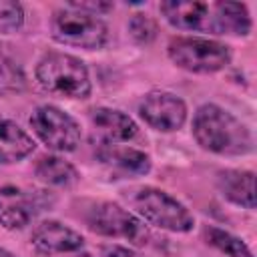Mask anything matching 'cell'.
I'll return each mask as SVG.
<instances>
[{
  "instance_id": "6da1fadb",
  "label": "cell",
  "mask_w": 257,
  "mask_h": 257,
  "mask_svg": "<svg viewBox=\"0 0 257 257\" xmlns=\"http://www.w3.org/2000/svg\"><path fill=\"white\" fill-rule=\"evenodd\" d=\"M193 137L197 145L215 155L239 157L253 151L251 131L229 110L205 102L193 116Z\"/></svg>"
},
{
  "instance_id": "7a4b0ae2",
  "label": "cell",
  "mask_w": 257,
  "mask_h": 257,
  "mask_svg": "<svg viewBox=\"0 0 257 257\" xmlns=\"http://www.w3.org/2000/svg\"><path fill=\"white\" fill-rule=\"evenodd\" d=\"M122 199L143 221L159 229L171 233H189L195 227V217L191 211L163 189L139 185L122 191Z\"/></svg>"
},
{
  "instance_id": "3957f363",
  "label": "cell",
  "mask_w": 257,
  "mask_h": 257,
  "mask_svg": "<svg viewBox=\"0 0 257 257\" xmlns=\"http://www.w3.org/2000/svg\"><path fill=\"white\" fill-rule=\"evenodd\" d=\"M36 80L38 84L56 96L64 98H88L92 90L90 74L86 64L66 52L50 50L42 54L36 64Z\"/></svg>"
},
{
  "instance_id": "277c9868",
  "label": "cell",
  "mask_w": 257,
  "mask_h": 257,
  "mask_svg": "<svg viewBox=\"0 0 257 257\" xmlns=\"http://www.w3.org/2000/svg\"><path fill=\"white\" fill-rule=\"evenodd\" d=\"M167 54L173 64L195 74H213L231 64V48L227 44L201 36L171 38Z\"/></svg>"
},
{
  "instance_id": "5b68a950",
  "label": "cell",
  "mask_w": 257,
  "mask_h": 257,
  "mask_svg": "<svg viewBox=\"0 0 257 257\" xmlns=\"http://www.w3.org/2000/svg\"><path fill=\"white\" fill-rule=\"evenodd\" d=\"M50 34L56 42L86 50L102 48L108 42V26L100 16L70 8H58L50 18Z\"/></svg>"
},
{
  "instance_id": "8992f818",
  "label": "cell",
  "mask_w": 257,
  "mask_h": 257,
  "mask_svg": "<svg viewBox=\"0 0 257 257\" xmlns=\"http://www.w3.org/2000/svg\"><path fill=\"white\" fill-rule=\"evenodd\" d=\"M84 223L96 235L110 239H126L135 245H145L149 239V231L143 225V221L128 209L112 201L90 203V207L84 213Z\"/></svg>"
},
{
  "instance_id": "52a82bcc",
  "label": "cell",
  "mask_w": 257,
  "mask_h": 257,
  "mask_svg": "<svg viewBox=\"0 0 257 257\" xmlns=\"http://www.w3.org/2000/svg\"><path fill=\"white\" fill-rule=\"evenodd\" d=\"M30 126L36 137L56 153H70L80 143L78 122L54 104H40L30 114Z\"/></svg>"
},
{
  "instance_id": "ba28073f",
  "label": "cell",
  "mask_w": 257,
  "mask_h": 257,
  "mask_svg": "<svg viewBox=\"0 0 257 257\" xmlns=\"http://www.w3.org/2000/svg\"><path fill=\"white\" fill-rule=\"evenodd\" d=\"M141 118L155 131L173 133L179 131L187 120V104L173 92L153 90L139 104Z\"/></svg>"
},
{
  "instance_id": "9c48e42d",
  "label": "cell",
  "mask_w": 257,
  "mask_h": 257,
  "mask_svg": "<svg viewBox=\"0 0 257 257\" xmlns=\"http://www.w3.org/2000/svg\"><path fill=\"white\" fill-rule=\"evenodd\" d=\"M88 120L92 126V139H96V143L100 147L126 143L131 139H135L139 133L137 122L128 114H124L116 108L96 106L88 112Z\"/></svg>"
},
{
  "instance_id": "30bf717a",
  "label": "cell",
  "mask_w": 257,
  "mask_h": 257,
  "mask_svg": "<svg viewBox=\"0 0 257 257\" xmlns=\"http://www.w3.org/2000/svg\"><path fill=\"white\" fill-rule=\"evenodd\" d=\"M165 20L179 28L191 32H213L215 34V18L213 6L207 2H183V0H167L159 4Z\"/></svg>"
},
{
  "instance_id": "8fae6325",
  "label": "cell",
  "mask_w": 257,
  "mask_h": 257,
  "mask_svg": "<svg viewBox=\"0 0 257 257\" xmlns=\"http://www.w3.org/2000/svg\"><path fill=\"white\" fill-rule=\"evenodd\" d=\"M30 243L36 251L46 253V255L74 253L84 247V237L56 219H46L32 229Z\"/></svg>"
},
{
  "instance_id": "7c38bea8",
  "label": "cell",
  "mask_w": 257,
  "mask_h": 257,
  "mask_svg": "<svg viewBox=\"0 0 257 257\" xmlns=\"http://www.w3.org/2000/svg\"><path fill=\"white\" fill-rule=\"evenodd\" d=\"M40 211L36 197L20 187H0V225L8 231L24 229Z\"/></svg>"
},
{
  "instance_id": "4fadbf2b",
  "label": "cell",
  "mask_w": 257,
  "mask_h": 257,
  "mask_svg": "<svg viewBox=\"0 0 257 257\" xmlns=\"http://www.w3.org/2000/svg\"><path fill=\"white\" fill-rule=\"evenodd\" d=\"M215 187L223 199L237 207L255 209V173L245 169H225L217 173Z\"/></svg>"
},
{
  "instance_id": "5bb4252c",
  "label": "cell",
  "mask_w": 257,
  "mask_h": 257,
  "mask_svg": "<svg viewBox=\"0 0 257 257\" xmlns=\"http://www.w3.org/2000/svg\"><path fill=\"white\" fill-rule=\"evenodd\" d=\"M96 157L108 171H114L122 177L147 175L151 171V157L145 151L133 147H120V145L100 147L96 151Z\"/></svg>"
},
{
  "instance_id": "9a60e30c",
  "label": "cell",
  "mask_w": 257,
  "mask_h": 257,
  "mask_svg": "<svg viewBox=\"0 0 257 257\" xmlns=\"http://www.w3.org/2000/svg\"><path fill=\"white\" fill-rule=\"evenodd\" d=\"M34 139L8 118H0V165H12L34 151Z\"/></svg>"
},
{
  "instance_id": "2e32d148",
  "label": "cell",
  "mask_w": 257,
  "mask_h": 257,
  "mask_svg": "<svg viewBox=\"0 0 257 257\" xmlns=\"http://www.w3.org/2000/svg\"><path fill=\"white\" fill-rule=\"evenodd\" d=\"M213 18H215V34H233L247 36L253 28L251 14L247 4L241 2H215Z\"/></svg>"
},
{
  "instance_id": "e0dca14e",
  "label": "cell",
  "mask_w": 257,
  "mask_h": 257,
  "mask_svg": "<svg viewBox=\"0 0 257 257\" xmlns=\"http://www.w3.org/2000/svg\"><path fill=\"white\" fill-rule=\"evenodd\" d=\"M34 173L40 181L54 187H72L78 183V171L68 161L56 155H44L38 159Z\"/></svg>"
},
{
  "instance_id": "ac0fdd59",
  "label": "cell",
  "mask_w": 257,
  "mask_h": 257,
  "mask_svg": "<svg viewBox=\"0 0 257 257\" xmlns=\"http://www.w3.org/2000/svg\"><path fill=\"white\" fill-rule=\"evenodd\" d=\"M203 237L211 247L219 249L227 257H253V251L247 247V243L243 239L235 237L233 233L225 231V229L209 225V227L203 229Z\"/></svg>"
},
{
  "instance_id": "d6986e66",
  "label": "cell",
  "mask_w": 257,
  "mask_h": 257,
  "mask_svg": "<svg viewBox=\"0 0 257 257\" xmlns=\"http://www.w3.org/2000/svg\"><path fill=\"white\" fill-rule=\"evenodd\" d=\"M22 88H24L22 68L8 56L0 54V92L12 94V92H20Z\"/></svg>"
},
{
  "instance_id": "ffe728a7",
  "label": "cell",
  "mask_w": 257,
  "mask_h": 257,
  "mask_svg": "<svg viewBox=\"0 0 257 257\" xmlns=\"http://www.w3.org/2000/svg\"><path fill=\"white\" fill-rule=\"evenodd\" d=\"M128 32L135 42L139 44H149L157 36V24L151 16L147 14H133L128 20Z\"/></svg>"
},
{
  "instance_id": "44dd1931",
  "label": "cell",
  "mask_w": 257,
  "mask_h": 257,
  "mask_svg": "<svg viewBox=\"0 0 257 257\" xmlns=\"http://www.w3.org/2000/svg\"><path fill=\"white\" fill-rule=\"evenodd\" d=\"M24 24V8L20 2L0 0V32H14Z\"/></svg>"
},
{
  "instance_id": "7402d4cb",
  "label": "cell",
  "mask_w": 257,
  "mask_h": 257,
  "mask_svg": "<svg viewBox=\"0 0 257 257\" xmlns=\"http://www.w3.org/2000/svg\"><path fill=\"white\" fill-rule=\"evenodd\" d=\"M68 6L76 8V10H82V12H88V14H94V16L106 14L114 8L112 2H68Z\"/></svg>"
},
{
  "instance_id": "603a6c76",
  "label": "cell",
  "mask_w": 257,
  "mask_h": 257,
  "mask_svg": "<svg viewBox=\"0 0 257 257\" xmlns=\"http://www.w3.org/2000/svg\"><path fill=\"white\" fill-rule=\"evenodd\" d=\"M100 253H102V257H143V255H139L135 249L124 247V245H116V243L104 245V247L100 249Z\"/></svg>"
},
{
  "instance_id": "cb8c5ba5",
  "label": "cell",
  "mask_w": 257,
  "mask_h": 257,
  "mask_svg": "<svg viewBox=\"0 0 257 257\" xmlns=\"http://www.w3.org/2000/svg\"><path fill=\"white\" fill-rule=\"evenodd\" d=\"M0 257H16V255H12V253L6 251V249H0Z\"/></svg>"
},
{
  "instance_id": "d4e9b609",
  "label": "cell",
  "mask_w": 257,
  "mask_h": 257,
  "mask_svg": "<svg viewBox=\"0 0 257 257\" xmlns=\"http://www.w3.org/2000/svg\"><path fill=\"white\" fill-rule=\"evenodd\" d=\"M74 257H92V255H90V253H76Z\"/></svg>"
}]
</instances>
